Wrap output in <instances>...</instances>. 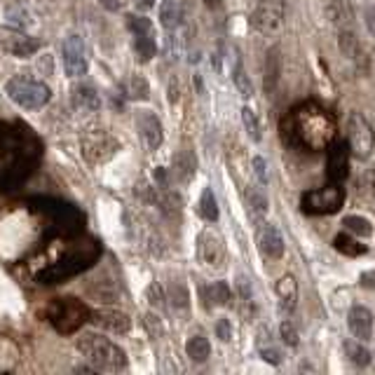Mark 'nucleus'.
<instances>
[{
  "label": "nucleus",
  "instance_id": "49",
  "mask_svg": "<svg viewBox=\"0 0 375 375\" xmlns=\"http://www.w3.org/2000/svg\"><path fill=\"white\" fill-rule=\"evenodd\" d=\"M155 181H157L164 190L169 188V174H166V169H162V166H157V169H155Z\"/></svg>",
  "mask_w": 375,
  "mask_h": 375
},
{
  "label": "nucleus",
  "instance_id": "38",
  "mask_svg": "<svg viewBox=\"0 0 375 375\" xmlns=\"http://www.w3.org/2000/svg\"><path fill=\"white\" fill-rule=\"evenodd\" d=\"M242 122H244V129H247L249 139H251V141H260V124H258V117H256V113H253L251 108H247V106L242 108Z\"/></svg>",
  "mask_w": 375,
  "mask_h": 375
},
{
  "label": "nucleus",
  "instance_id": "6",
  "mask_svg": "<svg viewBox=\"0 0 375 375\" xmlns=\"http://www.w3.org/2000/svg\"><path fill=\"white\" fill-rule=\"evenodd\" d=\"M5 92H8V97L15 101V104H19L21 108H28V110L43 108V106L50 104V99H52L50 87L38 80H33V77H26V75H17V77H12V80H8Z\"/></svg>",
  "mask_w": 375,
  "mask_h": 375
},
{
  "label": "nucleus",
  "instance_id": "33",
  "mask_svg": "<svg viewBox=\"0 0 375 375\" xmlns=\"http://www.w3.org/2000/svg\"><path fill=\"white\" fill-rule=\"evenodd\" d=\"M343 225L352 232L354 237H371L373 235V225L364 216H345Z\"/></svg>",
  "mask_w": 375,
  "mask_h": 375
},
{
  "label": "nucleus",
  "instance_id": "45",
  "mask_svg": "<svg viewBox=\"0 0 375 375\" xmlns=\"http://www.w3.org/2000/svg\"><path fill=\"white\" fill-rule=\"evenodd\" d=\"M148 298H151V302L155 307H162L164 305V291H162V287L160 284H151L148 287Z\"/></svg>",
  "mask_w": 375,
  "mask_h": 375
},
{
  "label": "nucleus",
  "instance_id": "13",
  "mask_svg": "<svg viewBox=\"0 0 375 375\" xmlns=\"http://www.w3.org/2000/svg\"><path fill=\"white\" fill-rule=\"evenodd\" d=\"M329 155H326V176L331 183H343L349 174V146L347 141L333 139L329 146Z\"/></svg>",
  "mask_w": 375,
  "mask_h": 375
},
{
  "label": "nucleus",
  "instance_id": "20",
  "mask_svg": "<svg viewBox=\"0 0 375 375\" xmlns=\"http://www.w3.org/2000/svg\"><path fill=\"white\" fill-rule=\"evenodd\" d=\"M92 321L97 326L113 333H127L132 329V319L127 317L124 312H117V309H97L92 314Z\"/></svg>",
  "mask_w": 375,
  "mask_h": 375
},
{
  "label": "nucleus",
  "instance_id": "39",
  "mask_svg": "<svg viewBox=\"0 0 375 375\" xmlns=\"http://www.w3.org/2000/svg\"><path fill=\"white\" fill-rule=\"evenodd\" d=\"M279 336H282V340L289 345V347H298L300 338H298V329L294 326V321H282V326H279Z\"/></svg>",
  "mask_w": 375,
  "mask_h": 375
},
{
  "label": "nucleus",
  "instance_id": "29",
  "mask_svg": "<svg viewBox=\"0 0 375 375\" xmlns=\"http://www.w3.org/2000/svg\"><path fill=\"white\" fill-rule=\"evenodd\" d=\"M160 21H162L166 31H174L181 23V10H178L176 0H162V5H160Z\"/></svg>",
  "mask_w": 375,
  "mask_h": 375
},
{
  "label": "nucleus",
  "instance_id": "34",
  "mask_svg": "<svg viewBox=\"0 0 375 375\" xmlns=\"http://www.w3.org/2000/svg\"><path fill=\"white\" fill-rule=\"evenodd\" d=\"M174 169L178 181H190L195 174V157L190 153H181L174 157Z\"/></svg>",
  "mask_w": 375,
  "mask_h": 375
},
{
  "label": "nucleus",
  "instance_id": "15",
  "mask_svg": "<svg viewBox=\"0 0 375 375\" xmlns=\"http://www.w3.org/2000/svg\"><path fill=\"white\" fill-rule=\"evenodd\" d=\"M82 148H85V157L89 162H104V160H108L117 151V144L108 134H89L82 141Z\"/></svg>",
  "mask_w": 375,
  "mask_h": 375
},
{
  "label": "nucleus",
  "instance_id": "19",
  "mask_svg": "<svg viewBox=\"0 0 375 375\" xmlns=\"http://www.w3.org/2000/svg\"><path fill=\"white\" fill-rule=\"evenodd\" d=\"M139 129H141V136H144L148 151H157L162 146V139H164V132H162V122L157 120L155 113H139Z\"/></svg>",
  "mask_w": 375,
  "mask_h": 375
},
{
  "label": "nucleus",
  "instance_id": "31",
  "mask_svg": "<svg viewBox=\"0 0 375 375\" xmlns=\"http://www.w3.org/2000/svg\"><path fill=\"white\" fill-rule=\"evenodd\" d=\"M200 216L209 223H216L218 221V204H216V198H213L211 188H206L200 198V206H198Z\"/></svg>",
  "mask_w": 375,
  "mask_h": 375
},
{
  "label": "nucleus",
  "instance_id": "27",
  "mask_svg": "<svg viewBox=\"0 0 375 375\" xmlns=\"http://www.w3.org/2000/svg\"><path fill=\"white\" fill-rule=\"evenodd\" d=\"M19 361V349L17 345L10 340V338L0 336V373L3 371H12Z\"/></svg>",
  "mask_w": 375,
  "mask_h": 375
},
{
  "label": "nucleus",
  "instance_id": "47",
  "mask_svg": "<svg viewBox=\"0 0 375 375\" xmlns=\"http://www.w3.org/2000/svg\"><path fill=\"white\" fill-rule=\"evenodd\" d=\"M364 21H366L368 33H371L373 38H375V5H371V8L364 10Z\"/></svg>",
  "mask_w": 375,
  "mask_h": 375
},
{
  "label": "nucleus",
  "instance_id": "16",
  "mask_svg": "<svg viewBox=\"0 0 375 375\" xmlns=\"http://www.w3.org/2000/svg\"><path fill=\"white\" fill-rule=\"evenodd\" d=\"M198 253H200V258L204 260L206 265H211V267H221L223 260H225L223 242L218 240L216 235H211V232H202V235H200Z\"/></svg>",
  "mask_w": 375,
  "mask_h": 375
},
{
  "label": "nucleus",
  "instance_id": "9",
  "mask_svg": "<svg viewBox=\"0 0 375 375\" xmlns=\"http://www.w3.org/2000/svg\"><path fill=\"white\" fill-rule=\"evenodd\" d=\"M347 146L349 153L356 155L359 160H366L375 148V134L373 127L361 113H352L347 120Z\"/></svg>",
  "mask_w": 375,
  "mask_h": 375
},
{
  "label": "nucleus",
  "instance_id": "5",
  "mask_svg": "<svg viewBox=\"0 0 375 375\" xmlns=\"http://www.w3.org/2000/svg\"><path fill=\"white\" fill-rule=\"evenodd\" d=\"M47 319L59 333L68 336V333H75L82 324H87L89 309L77 298H55L47 305Z\"/></svg>",
  "mask_w": 375,
  "mask_h": 375
},
{
  "label": "nucleus",
  "instance_id": "52",
  "mask_svg": "<svg viewBox=\"0 0 375 375\" xmlns=\"http://www.w3.org/2000/svg\"><path fill=\"white\" fill-rule=\"evenodd\" d=\"M134 3H136V8H139V10H151L155 5V0H134Z\"/></svg>",
  "mask_w": 375,
  "mask_h": 375
},
{
  "label": "nucleus",
  "instance_id": "32",
  "mask_svg": "<svg viewBox=\"0 0 375 375\" xmlns=\"http://www.w3.org/2000/svg\"><path fill=\"white\" fill-rule=\"evenodd\" d=\"M338 45H340L343 55L347 59H352V61H356V59L361 57V45L352 31H343L340 35H338Z\"/></svg>",
  "mask_w": 375,
  "mask_h": 375
},
{
  "label": "nucleus",
  "instance_id": "1",
  "mask_svg": "<svg viewBox=\"0 0 375 375\" xmlns=\"http://www.w3.org/2000/svg\"><path fill=\"white\" fill-rule=\"evenodd\" d=\"M40 157V141L23 124L0 127V186L17 188L33 171Z\"/></svg>",
  "mask_w": 375,
  "mask_h": 375
},
{
  "label": "nucleus",
  "instance_id": "51",
  "mask_svg": "<svg viewBox=\"0 0 375 375\" xmlns=\"http://www.w3.org/2000/svg\"><path fill=\"white\" fill-rule=\"evenodd\" d=\"M146 324H148V329H151L153 336H157V333L162 331V326H160V329L155 326V317H153V314H151V317H146Z\"/></svg>",
  "mask_w": 375,
  "mask_h": 375
},
{
  "label": "nucleus",
  "instance_id": "37",
  "mask_svg": "<svg viewBox=\"0 0 375 375\" xmlns=\"http://www.w3.org/2000/svg\"><path fill=\"white\" fill-rule=\"evenodd\" d=\"M232 80H235L237 92H240L244 99H251V97H253V85H251V80H249V75L244 73V68L240 66V64H237V66H235V73H232Z\"/></svg>",
  "mask_w": 375,
  "mask_h": 375
},
{
  "label": "nucleus",
  "instance_id": "3",
  "mask_svg": "<svg viewBox=\"0 0 375 375\" xmlns=\"http://www.w3.org/2000/svg\"><path fill=\"white\" fill-rule=\"evenodd\" d=\"M99 256L101 247L97 240H89V237L87 240H73L57 258H52L50 263H45L43 270L35 272V279L40 284H59L87 270L92 263H97Z\"/></svg>",
  "mask_w": 375,
  "mask_h": 375
},
{
  "label": "nucleus",
  "instance_id": "18",
  "mask_svg": "<svg viewBox=\"0 0 375 375\" xmlns=\"http://www.w3.org/2000/svg\"><path fill=\"white\" fill-rule=\"evenodd\" d=\"M258 247L267 258H282L284 256V237L277 230V225L263 223L258 230Z\"/></svg>",
  "mask_w": 375,
  "mask_h": 375
},
{
  "label": "nucleus",
  "instance_id": "24",
  "mask_svg": "<svg viewBox=\"0 0 375 375\" xmlns=\"http://www.w3.org/2000/svg\"><path fill=\"white\" fill-rule=\"evenodd\" d=\"M345 356H347L349 364H354L356 368H366L373 359L371 349L366 347L364 340H347L345 343Z\"/></svg>",
  "mask_w": 375,
  "mask_h": 375
},
{
  "label": "nucleus",
  "instance_id": "7",
  "mask_svg": "<svg viewBox=\"0 0 375 375\" xmlns=\"http://www.w3.org/2000/svg\"><path fill=\"white\" fill-rule=\"evenodd\" d=\"M33 204H35V209H40L50 216V221L55 223V228L68 232V235L80 232L82 225H85V216H82L73 204L57 202V200H35Z\"/></svg>",
  "mask_w": 375,
  "mask_h": 375
},
{
  "label": "nucleus",
  "instance_id": "11",
  "mask_svg": "<svg viewBox=\"0 0 375 375\" xmlns=\"http://www.w3.org/2000/svg\"><path fill=\"white\" fill-rule=\"evenodd\" d=\"M251 26L265 35L279 33L284 26V0H258L251 12Z\"/></svg>",
  "mask_w": 375,
  "mask_h": 375
},
{
  "label": "nucleus",
  "instance_id": "14",
  "mask_svg": "<svg viewBox=\"0 0 375 375\" xmlns=\"http://www.w3.org/2000/svg\"><path fill=\"white\" fill-rule=\"evenodd\" d=\"M0 45L3 50L8 52L12 57H19V59H26L35 55L40 50V40L38 38H31V35L21 33L19 28H12V31H5L3 38H0Z\"/></svg>",
  "mask_w": 375,
  "mask_h": 375
},
{
  "label": "nucleus",
  "instance_id": "43",
  "mask_svg": "<svg viewBox=\"0 0 375 375\" xmlns=\"http://www.w3.org/2000/svg\"><path fill=\"white\" fill-rule=\"evenodd\" d=\"M216 336H218V340H223V343L232 340V324H230V319H218L216 321Z\"/></svg>",
  "mask_w": 375,
  "mask_h": 375
},
{
  "label": "nucleus",
  "instance_id": "17",
  "mask_svg": "<svg viewBox=\"0 0 375 375\" xmlns=\"http://www.w3.org/2000/svg\"><path fill=\"white\" fill-rule=\"evenodd\" d=\"M347 326H349V333L356 338V340H371L373 338V314L371 309L361 307V305H354L349 309L347 314Z\"/></svg>",
  "mask_w": 375,
  "mask_h": 375
},
{
  "label": "nucleus",
  "instance_id": "23",
  "mask_svg": "<svg viewBox=\"0 0 375 375\" xmlns=\"http://www.w3.org/2000/svg\"><path fill=\"white\" fill-rule=\"evenodd\" d=\"M200 296H202V300H204V307L228 305L230 298H232L230 287L225 282H213V284H209V287H202Z\"/></svg>",
  "mask_w": 375,
  "mask_h": 375
},
{
  "label": "nucleus",
  "instance_id": "4",
  "mask_svg": "<svg viewBox=\"0 0 375 375\" xmlns=\"http://www.w3.org/2000/svg\"><path fill=\"white\" fill-rule=\"evenodd\" d=\"M77 349L94 371L120 373L127 368V354L115 343H110L108 338L99 336V333H85L82 338H77Z\"/></svg>",
  "mask_w": 375,
  "mask_h": 375
},
{
  "label": "nucleus",
  "instance_id": "10",
  "mask_svg": "<svg viewBox=\"0 0 375 375\" xmlns=\"http://www.w3.org/2000/svg\"><path fill=\"white\" fill-rule=\"evenodd\" d=\"M127 28L134 35V52L139 57V61H151L155 52H157L153 21L139 15H127Z\"/></svg>",
  "mask_w": 375,
  "mask_h": 375
},
{
  "label": "nucleus",
  "instance_id": "46",
  "mask_svg": "<svg viewBox=\"0 0 375 375\" xmlns=\"http://www.w3.org/2000/svg\"><path fill=\"white\" fill-rule=\"evenodd\" d=\"M364 193L368 198H375V169H368L364 176Z\"/></svg>",
  "mask_w": 375,
  "mask_h": 375
},
{
  "label": "nucleus",
  "instance_id": "26",
  "mask_svg": "<svg viewBox=\"0 0 375 375\" xmlns=\"http://www.w3.org/2000/svg\"><path fill=\"white\" fill-rule=\"evenodd\" d=\"M333 249L336 251H340L345 256H364L368 251L366 244H359V240L356 237H349V235H336L333 237Z\"/></svg>",
  "mask_w": 375,
  "mask_h": 375
},
{
  "label": "nucleus",
  "instance_id": "35",
  "mask_svg": "<svg viewBox=\"0 0 375 375\" xmlns=\"http://www.w3.org/2000/svg\"><path fill=\"white\" fill-rule=\"evenodd\" d=\"M247 202H249V211H251V216L258 221V218H263L265 213H267V198L260 190H256L251 188L247 193Z\"/></svg>",
  "mask_w": 375,
  "mask_h": 375
},
{
  "label": "nucleus",
  "instance_id": "21",
  "mask_svg": "<svg viewBox=\"0 0 375 375\" xmlns=\"http://www.w3.org/2000/svg\"><path fill=\"white\" fill-rule=\"evenodd\" d=\"M275 291L279 296V307H282L284 312H294L296 302H298V284H296V279L291 275H284L277 282Z\"/></svg>",
  "mask_w": 375,
  "mask_h": 375
},
{
  "label": "nucleus",
  "instance_id": "42",
  "mask_svg": "<svg viewBox=\"0 0 375 375\" xmlns=\"http://www.w3.org/2000/svg\"><path fill=\"white\" fill-rule=\"evenodd\" d=\"M169 300L174 302L176 307H188V291L183 289V287H171Z\"/></svg>",
  "mask_w": 375,
  "mask_h": 375
},
{
  "label": "nucleus",
  "instance_id": "41",
  "mask_svg": "<svg viewBox=\"0 0 375 375\" xmlns=\"http://www.w3.org/2000/svg\"><path fill=\"white\" fill-rule=\"evenodd\" d=\"M260 356H263V361H267V364L272 366H279L284 361V354L279 352L277 347H260Z\"/></svg>",
  "mask_w": 375,
  "mask_h": 375
},
{
  "label": "nucleus",
  "instance_id": "36",
  "mask_svg": "<svg viewBox=\"0 0 375 375\" xmlns=\"http://www.w3.org/2000/svg\"><path fill=\"white\" fill-rule=\"evenodd\" d=\"M5 19H8L12 28H26L28 23H31V15H28L21 5H10V8L5 10Z\"/></svg>",
  "mask_w": 375,
  "mask_h": 375
},
{
  "label": "nucleus",
  "instance_id": "12",
  "mask_svg": "<svg viewBox=\"0 0 375 375\" xmlns=\"http://www.w3.org/2000/svg\"><path fill=\"white\" fill-rule=\"evenodd\" d=\"M61 57H64V70L70 77H80L87 73L89 59L85 50V40L77 33H70L61 45Z\"/></svg>",
  "mask_w": 375,
  "mask_h": 375
},
{
  "label": "nucleus",
  "instance_id": "30",
  "mask_svg": "<svg viewBox=\"0 0 375 375\" xmlns=\"http://www.w3.org/2000/svg\"><path fill=\"white\" fill-rule=\"evenodd\" d=\"M124 92H127V97L134 101H146L151 97V85H148V80L144 75H132L127 82V87H124Z\"/></svg>",
  "mask_w": 375,
  "mask_h": 375
},
{
  "label": "nucleus",
  "instance_id": "22",
  "mask_svg": "<svg viewBox=\"0 0 375 375\" xmlns=\"http://www.w3.org/2000/svg\"><path fill=\"white\" fill-rule=\"evenodd\" d=\"M73 106L77 110L94 113L101 108V99L97 94V89L92 85H77L73 87Z\"/></svg>",
  "mask_w": 375,
  "mask_h": 375
},
{
  "label": "nucleus",
  "instance_id": "50",
  "mask_svg": "<svg viewBox=\"0 0 375 375\" xmlns=\"http://www.w3.org/2000/svg\"><path fill=\"white\" fill-rule=\"evenodd\" d=\"M108 12H120V0H99Z\"/></svg>",
  "mask_w": 375,
  "mask_h": 375
},
{
  "label": "nucleus",
  "instance_id": "8",
  "mask_svg": "<svg viewBox=\"0 0 375 375\" xmlns=\"http://www.w3.org/2000/svg\"><path fill=\"white\" fill-rule=\"evenodd\" d=\"M345 190L340 186H326L319 190H305L300 198V206L305 213H333L343 206Z\"/></svg>",
  "mask_w": 375,
  "mask_h": 375
},
{
  "label": "nucleus",
  "instance_id": "28",
  "mask_svg": "<svg viewBox=\"0 0 375 375\" xmlns=\"http://www.w3.org/2000/svg\"><path fill=\"white\" fill-rule=\"evenodd\" d=\"M326 15H329L333 23L343 26V23L352 21V5H349V0H331L329 8H326Z\"/></svg>",
  "mask_w": 375,
  "mask_h": 375
},
{
  "label": "nucleus",
  "instance_id": "48",
  "mask_svg": "<svg viewBox=\"0 0 375 375\" xmlns=\"http://www.w3.org/2000/svg\"><path fill=\"white\" fill-rule=\"evenodd\" d=\"M359 284H361V287H364V289H375V270H366V272H361Z\"/></svg>",
  "mask_w": 375,
  "mask_h": 375
},
{
  "label": "nucleus",
  "instance_id": "44",
  "mask_svg": "<svg viewBox=\"0 0 375 375\" xmlns=\"http://www.w3.org/2000/svg\"><path fill=\"white\" fill-rule=\"evenodd\" d=\"M253 174L260 186H267V162L263 157H253Z\"/></svg>",
  "mask_w": 375,
  "mask_h": 375
},
{
  "label": "nucleus",
  "instance_id": "25",
  "mask_svg": "<svg viewBox=\"0 0 375 375\" xmlns=\"http://www.w3.org/2000/svg\"><path fill=\"white\" fill-rule=\"evenodd\" d=\"M186 354H188L193 361H198V364H202V361L209 359L211 345H209V340H206V336H202V333H198V336L190 338L188 345H186Z\"/></svg>",
  "mask_w": 375,
  "mask_h": 375
},
{
  "label": "nucleus",
  "instance_id": "40",
  "mask_svg": "<svg viewBox=\"0 0 375 375\" xmlns=\"http://www.w3.org/2000/svg\"><path fill=\"white\" fill-rule=\"evenodd\" d=\"M265 80H267V89L275 87L277 82V75H279V57H277V50H270L267 55V68H265Z\"/></svg>",
  "mask_w": 375,
  "mask_h": 375
},
{
  "label": "nucleus",
  "instance_id": "2",
  "mask_svg": "<svg viewBox=\"0 0 375 375\" xmlns=\"http://www.w3.org/2000/svg\"><path fill=\"white\" fill-rule=\"evenodd\" d=\"M282 132L291 144L302 146L307 151H319L336 139V122L324 108L305 104L291 110V115L282 124Z\"/></svg>",
  "mask_w": 375,
  "mask_h": 375
},
{
  "label": "nucleus",
  "instance_id": "53",
  "mask_svg": "<svg viewBox=\"0 0 375 375\" xmlns=\"http://www.w3.org/2000/svg\"><path fill=\"white\" fill-rule=\"evenodd\" d=\"M204 5H206V8H211V10H216L218 5H221V0H204Z\"/></svg>",
  "mask_w": 375,
  "mask_h": 375
}]
</instances>
